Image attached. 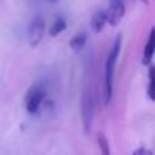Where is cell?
Masks as SVG:
<instances>
[{
	"label": "cell",
	"mask_w": 155,
	"mask_h": 155,
	"mask_svg": "<svg viewBox=\"0 0 155 155\" xmlns=\"http://www.w3.org/2000/svg\"><path fill=\"white\" fill-rule=\"evenodd\" d=\"M46 3H51V4H54L56 2H59V0H45Z\"/></svg>",
	"instance_id": "obj_12"
},
{
	"label": "cell",
	"mask_w": 155,
	"mask_h": 155,
	"mask_svg": "<svg viewBox=\"0 0 155 155\" xmlns=\"http://www.w3.org/2000/svg\"><path fill=\"white\" fill-rule=\"evenodd\" d=\"M44 98H45V91L40 86H33L26 95V110L31 114H35L40 109L41 104H42Z\"/></svg>",
	"instance_id": "obj_4"
},
{
	"label": "cell",
	"mask_w": 155,
	"mask_h": 155,
	"mask_svg": "<svg viewBox=\"0 0 155 155\" xmlns=\"http://www.w3.org/2000/svg\"><path fill=\"white\" fill-rule=\"evenodd\" d=\"M86 42H87V34L84 31H80L71 38L70 46L74 52H80L86 46Z\"/></svg>",
	"instance_id": "obj_8"
},
{
	"label": "cell",
	"mask_w": 155,
	"mask_h": 155,
	"mask_svg": "<svg viewBox=\"0 0 155 155\" xmlns=\"http://www.w3.org/2000/svg\"><path fill=\"white\" fill-rule=\"evenodd\" d=\"M107 23V16H106V11L98 10L94 12V15L91 16V22H90V27L95 34L101 33L104 30L105 25Z\"/></svg>",
	"instance_id": "obj_6"
},
{
	"label": "cell",
	"mask_w": 155,
	"mask_h": 155,
	"mask_svg": "<svg viewBox=\"0 0 155 155\" xmlns=\"http://www.w3.org/2000/svg\"><path fill=\"white\" fill-rule=\"evenodd\" d=\"M65 27H67V22H65V19L61 18V16H59V18L53 22V25L51 26V29H49V35H51V37H57L60 33L64 31Z\"/></svg>",
	"instance_id": "obj_9"
},
{
	"label": "cell",
	"mask_w": 155,
	"mask_h": 155,
	"mask_svg": "<svg viewBox=\"0 0 155 155\" xmlns=\"http://www.w3.org/2000/svg\"><path fill=\"white\" fill-rule=\"evenodd\" d=\"M132 155H153V151H150L148 148L140 147V148H137L136 151H134V154Z\"/></svg>",
	"instance_id": "obj_11"
},
{
	"label": "cell",
	"mask_w": 155,
	"mask_h": 155,
	"mask_svg": "<svg viewBox=\"0 0 155 155\" xmlns=\"http://www.w3.org/2000/svg\"><path fill=\"white\" fill-rule=\"evenodd\" d=\"M44 34H45V21L41 15H35L30 22L29 30H27L30 46L35 48V46L40 45V42L44 38Z\"/></svg>",
	"instance_id": "obj_3"
},
{
	"label": "cell",
	"mask_w": 155,
	"mask_h": 155,
	"mask_svg": "<svg viewBox=\"0 0 155 155\" xmlns=\"http://www.w3.org/2000/svg\"><path fill=\"white\" fill-rule=\"evenodd\" d=\"M80 110H82L83 128H84L86 134H88L91 131V125H93V120H94V104H93V97L87 90H84L82 94Z\"/></svg>",
	"instance_id": "obj_2"
},
{
	"label": "cell",
	"mask_w": 155,
	"mask_h": 155,
	"mask_svg": "<svg viewBox=\"0 0 155 155\" xmlns=\"http://www.w3.org/2000/svg\"><path fill=\"white\" fill-rule=\"evenodd\" d=\"M97 143H98L101 155H112L110 147H109V142H107L106 136H105L104 134H98V136H97Z\"/></svg>",
	"instance_id": "obj_10"
},
{
	"label": "cell",
	"mask_w": 155,
	"mask_h": 155,
	"mask_svg": "<svg viewBox=\"0 0 155 155\" xmlns=\"http://www.w3.org/2000/svg\"><path fill=\"white\" fill-rule=\"evenodd\" d=\"M120 51H121V35L118 34L116 37L114 42H113L112 48H110L109 56H107V60H106V65H105V80H104V87H102V94H101L104 105H109L113 95V76H114V68L118 59V54H120Z\"/></svg>",
	"instance_id": "obj_1"
},
{
	"label": "cell",
	"mask_w": 155,
	"mask_h": 155,
	"mask_svg": "<svg viewBox=\"0 0 155 155\" xmlns=\"http://www.w3.org/2000/svg\"><path fill=\"white\" fill-rule=\"evenodd\" d=\"M125 14V4L123 0H110L109 8L106 11L107 23L110 26H117Z\"/></svg>",
	"instance_id": "obj_5"
},
{
	"label": "cell",
	"mask_w": 155,
	"mask_h": 155,
	"mask_svg": "<svg viewBox=\"0 0 155 155\" xmlns=\"http://www.w3.org/2000/svg\"><path fill=\"white\" fill-rule=\"evenodd\" d=\"M154 49H155V30L151 29L150 37L144 46V52H143V64H150L154 56Z\"/></svg>",
	"instance_id": "obj_7"
}]
</instances>
